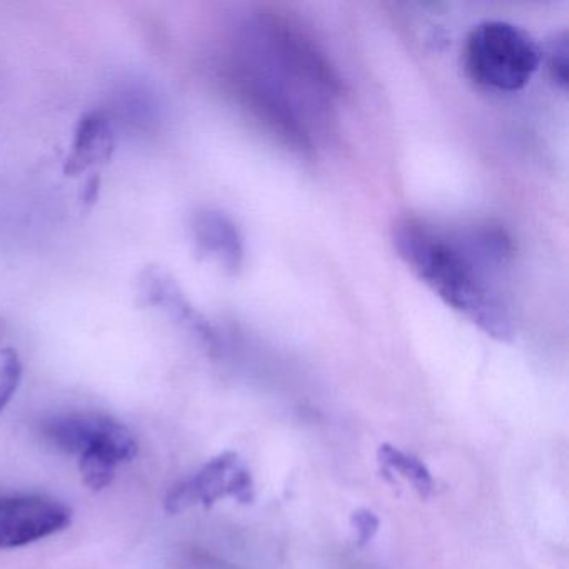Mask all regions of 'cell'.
<instances>
[{"label":"cell","instance_id":"obj_1","mask_svg":"<svg viewBox=\"0 0 569 569\" xmlns=\"http://www.w3.org/2000/svg\"><path fill=\"white\" fill-rule=\"evenodd\" d=\"M392 244L409 271L449 308L496 341L515 339V318L501 288L515 248L501 226L441 229L406 218L392 228Z\"/></svg>","mask_w":569,"mask_h":569},{"label":"cell","instance_id":"obj_2","mask_svg":"<svg viewBox=\"0 0 569 569\" xmlns=\"http://www.w3.org/2000/svg\"><path fill=\"white\" fill-rule=\"evenodd\" d=\"M242 41V91L249 104L289 144L311 148L309 124L325 116L338 92L331 69L281 22L249 26Z\"/></svg>","mask_w":569,"mask_h":569},{"label":"cell","instance_id":"obj_3","mask_svg":"<svg viewBox=\"0 0 569 569\" xmlns=\"http://www.w3.org/2000/svg\"><path fill=\"white\" fill-rule=\"evenodd\" d=\"M42 435L59 451L78 456L79 471L92 491L108 488L118 466L138 455V442L131 431L108 416H56L44 422Z\"/></svg>","mask_w":569,"mask_h":569},{"label":"cell","instance_id":"obj_4","mask_svg":"<svg viewBox=\"0 0 569 569\" xmlns=\"http://www.w3.org/2000/svg\"><path fill=\"white\" fill-rule=\"evenodd\" d=\"M541 66V48L518 26L486 21L475 26L465 44L469 78L499 92L525 88Z\"/></svg>","mask_w":569,"mask_h":569},{"label":"cell","instance_id":"obj_5","mask_svg":"<svg viewBox=\"0 0 569 569\" xmlns=\"http://www.w3.org/2000/svg\"><path fill=\"white\" fill-rule=\"evenodd\" d=\"M222 498L252 501L254 485L251 472L234 452H222L201 471L172 489L166 499L169 512H181L194 506H211Z\"/></svg>","mask_w":569,"mask_h":569},{"label":"cell","instance_id":"obj_6","mask_svg":"<svg viewBox=\"0 0 569 569\" xmlns=\"http://www.w3.org/2000/svg\"><path fill=\"white\" fill-rule=\"evenodd\" d=\"M72 511L44 496L0 498V549L21 548L64 531Z\"/></svg>","mask_w":569,"mask_h":569},{"label":"cell","instance_id":"obj_7","mask_svg":"<svg viewBox=\"0 0 569 569\" xmlns=\"http://www.w3.org/2000/svg\"><path fill=\"white\" fill-rule=\"evenodd\" d=\"M136 296L142 308H152L168 316L176 325L191 332L208 346L216 345V332L208 319L189 301L174 278L159 266H146L136 279Z\"/></svg>","mask_w":569,"mask_h":569},{"label":"cell","instance_id":"obj_8","mask_svg":"<svg viewBox=\"0 0 569 569\" xmlns=\"http://www.w3.org/2000/svg\"><path fill=\"white\" fill-rule=\"evenodd\" d=\"M189 231L196 252L216 262L226 274H238L244 262V239L226 212L202 208L192 212Z\"/></svg>","mask_w":569,"mask_h":569},{"label":"cell","instance_id":"obj_9","mask_svg":"<svg viewBox=\"0 0 569 569\" xmlns=\"http://www.w3.org/2000/svg\"><path fill=\"white\" fill-rule=\"evenodd\" d=\"M116 149V134L111 119L102 111H92L76 128L72 152L66 161V174L76 176L92 166L111 159Z\"/></svg>","mask_w":569,"mask_h":569},{"label":"cell","instance_id":"obj_10","mask_svg":"<svg viewBox=\"0 0 569 569\" xmlns=\"http://www.w3.org/2000/svg\"><path fill=\"white\" fill-rule=\"evenodd\" d=\"M378 458L386 471L398 475L399 478L411 482L412 488L418 491L421 498H428L431 495L432 488H435L431 472L428 471V468L419 459L399 451L398 448L391 445H382L379 448Z\"/></svg>","mask_w":569,"mask_h":569},{"label":"cell","instance_id":"obj_11","mask_svg":"<svg viewBox=\"0 0 569 569\" xmlns=\"http://www.w3.org/2000/svg\"><path fill=\"white\" fill-rule=\"evenodd\" d=\"M541 62H546L552 82L566 92L569 82V42L566 32L552 36L541 49Z\"/></svg>","mask_w":569,"mask_h":569},{"label":"cell","instance_id":"obj_12","mask_svg":"<svg viewBox=\"0 0 569 569\" xmlns=\"http://www.w3.org/2000/svg\"><path fill=\"white\" fill-rule=\"evenodd\" d=\"M22 362L14 349L0 351V411L11 402L22 381Z\"/></svg>","mask_w":569,"mask_h":569},{"label":"cell","instance_id":"obj_13","mask_svg":"<svg viewBox=\"0 0 569 569\" xmlns=\"http://www.w3.org/2000/svg\"><path fill=\"white\" fill-rule=\"evenodd\" d=\"M378 518L369 509H359L352 515V529H355L358 545H366V542L371 541L372 536L378 531Z\"/></svg>","mask_w":569,"mask_h":569},{"label":"cell","instance_id":"obj_14","mask_svg":"<svg viewBox=\"0 0 569 569\" xmlns=\"http://www.w3.org/2000/svg\"><path fill=\"white\" fill-rule=\"evenodd\" d=\"M98 191H99L98 179H91V182H89L88 188H86V191H84V201L86 202H94L96 196H98Z\"/></svg>","mask_w":569,"mask_h":569}]
</instances>
